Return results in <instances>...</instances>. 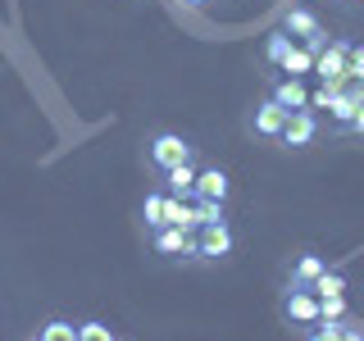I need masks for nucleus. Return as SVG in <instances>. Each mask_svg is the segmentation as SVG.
Returning a JSON list of instances; mask_svg holds the SVG:
<instances>
[{
	"label": "nucleus",
	"mask_w": 364,
	"mask_h": 341,
	"mask_svg": "<svg viewBox=\"0 0 364 341\" xmlns=\"http://www.w3.org/2000/svg\"><path fill=\"white\" fill-rule=\"evenodd\" d=\"M146 159H151L159 173H168V168H178V164H191V159H196V146L182 132L159 128V132H151V141H146Z\"/></svg>",
	"instance_id": "1"
},
{
	"label": "nucleus",
	"mask_w": 364,
	"mask_h": 341,
	"mask_svg": "<svg viewBox=\"0 0 364 341\" xmlns=\"http://www.w3.org/2000/svg\"><path fill=\"white\" fill-rule=\"evenodd\" d=\"M278 314L287 328H314L323 323V314H318V291L314 287H282V301H278Z\"/></svg>",
	"instance_id": "2"
},
{
	"label": "nucleus",
	"mask_w": 364,
	"mask_h": 341,
	"mask_svg": "<svg viewBox=\"0 0 364 341\" xmlns=\"http://www.w3.org/2000/svg\"><path fill=\"white\" fill-rule=\"evenodd\" d=\"M232 246H237V237H232V227L228 223H205L196 227V259H205V264H219V259L232 255Z\"/></svg>",
	"instance_id": "3"
},
{
	"label": "nucleus",
	"mask_w": 364,
	"mask_h": 341,
	"mask_svg": "<svg viewBox=\"0 0 364 341\" xmlns=\"http://www.w3.org/2000/svg\"><path fill=\"white\" fill-rule=\"evenodd\" d=\"M151 246H155V255H164V259H196V232L191 227H155V237H151Z\"/></svg>",
	"instance_id": "4"
},
{
	"label": "nucleus",
	"mask_w": 364,
	"mask_h": 341,
	"mask_svg": "<svg viewBox=\"0 0 364 341\" xmlns=\"http://www.w3.org/2000/svg\"><path fill=\"white\" fill-rule=\"evenodd\" d=\"M346 55H350V41H328V50H318L314 73H318V82H323V87H346L350 82Z\"/></svg>",
	"instance_id": "5"
},
{
	"label": "nucleus",
	"mask_w": 364,
	"mask_h": 341,
	"mask_svg": "<svg viewBox=\"0 0 364 341\" xmlns=\"http://www.w3.org/2000/svg\"><path fill=\"white\" fill-rule=\"evenodd\" d=\"M287 119H291V109H282L278 100H259L255 109H250V132L255 136H269V141H282V132H287Z\"/></svg>",
	"instance_id": "6"
},
{
	"label": "nucleus",
	"mask_w": 364,
	"mask_h": 341,
	"mask_svg": "<svg viewBox=\"0 0 364 341\" xmlns=\"http://www.w3.org/2000/svg\"><path fill=\"white\" fill-rule=\"evenodd\" d=\"M314 136H318V114L314 109H296L287 119L282 146H287V151H305V146H314Z\"/></svg>",
	"instance_id": "7"
},
{
	"label": "nucleus",
	"mask_w": 364,
	"mask_h": 341,
	"mask_svg": "<svg viewBox=\"0 0 364 341\" xmlns=\"http://www.w3.org/2000/svg\"><path fill=\"white\" fill-rule=\"evenodd\" d=\"M269 96L278 100L282 109H310V91H305L301 77H269Z\"/></svg>",
	"instance_id": "8"
},
{
	"label": "nucleus",
	"mask_w": 364,
	"mask_h": 341,
	"mask_svg": "<svg viewBox=\"0 0 364 341\" xmlns=\"http://www.w3.org/2000/svg\"><path fill=\"white\" fill-rule=\"evenodd\" d=\"M323 273H328L323 255H314V250H301V255L291 259V269H287V282H291V287H314Z\"/></svg>",
	"instance_id": "9"
},
{
	"label": "nucleus",
	"mask_w": 364,
	"mask_h": 341,
	"mask_svg": "<svg viewBox=\"0 0 364 341\" xmlns=\"http://www.w3.org/2000/svg\"><path fill=\"white\" fill-rule=\"evenodd\" d=\"M228 191H232V182H228L223 168H200V178H196V200H228Z\"/></svg>",
	"instance_id": "10"
},
{
	"label": "nucleus",
	"mask_w": 364,
	"mask_h": 341,
	"mask_svg": "<svg viewBox=\"0 0 364 341\" xmlns=\"http://www.w3.org/2000/svg\"><path fill=\"white\" fill-rule=\"evenodd\" d=\"M196 164H178V168H168L164 173V191L168 196H196Z\"/></svg>",
	"instance_id": "11"
},
{
	"label": "nucleus",
	"mask_w": 364,
	"mask_h": 341,
	"mask_svg": "<svg viewBox=\"0 0 364 341\" xmlns=\"http://www.w3.org/2000/svg\"><path fill=\"white\" fill-rule=\"evenodd\" d=\"M282 32H287V37H305V41H310L314 32H318V18H314V9H305V5L287 9V18H282Z\"/></svg>",
	"instance_id": "12"
},
{
	"label": "nucleus",
	"mask_w": 364,
	"mask_h": 341,
	"mask_svg": "<svg viewBox=\"0 0 364 341\" xmlns=\"http://www.w3.org/2000/svg\"><path fill=\"white\" fill-rule=\"evenodd\" d=\"M282 73L287 77H305V73H314V50H305V45H291L287 55H282Z\"/></svg>",
	"instance_id": "13"
},
{
	"label": "nucleus",
	"mask_w": 364,
	"mask_h": 341,
	"mask_svg": "<svg viewBox=\"0 0 364 341\" xmlns=\"http://www.w3.org/2000/svg\"><path fill=\"white\" fill-rule=\"evenodd\" d=\"M37 341H77V323H68V318H46L37 328Z\"/></svg>",
	"instance_id": "14"
},
{
	"label": "nucleus",
	"mask_w": 364,
	"mask_h": 341,
	"mask_svg": "<svg viewBox=\"0 0 364 341\" xmlns=\"http://www.w3.org/2000/svg\"><path fill=\"white\" fill-rule=\"evenodd\" d=\"M141 223L151 227V232H155V227H164V191H151V196L141 200Z\"/></svg>",
	"instance_id": "15"
},
{
	"label": "nucleus",
	"mask_w": 364,
	"mask_h": 341,
	"mask_svg": "<svg viewBox=\"0 0 364 341\" xmlns=\"http://www.w3.org/2000/svg\"><path fill=\"white\" fill-rule=\"evenodd\" d=\"M314 291H318V296H346V291H350V282H346V273H337V269H328V273H323V278H318V282H314Z\"/></svg>",
	"instance_id": "16"
},
{
	"label": "nucleus",
	"mask_w": 364,
	"mask_h": 341,
	"mask_svg": "<svg viewBox=\"0 0 364 341\" xmlns=\"http://www.w3.org/2000/svg\"><path fill=\"white\" fill-rule=\"evenodd\" d=\"M291 45H296V41L287 37V32H273V37L264 41V64H273V68H278V64H282V55H287Z\"/></svg>",
	"instance_id": "17"
},
{
	"label": "nucleus",
	"mask_w": 364,
	"mask_h": 341,
	"mask_svg": "<svg viewBox=\"0 0 364 341\" xmlns=\"http://www.w3.org/2000/svg\"><path fill=\"white\" fill-rule=\"evenodd\" d=\"M318 314H323V323H341L346 318V296H318Z\"/></svg>",
	"instance_id": "18"
},
{
	"label": "nucleus",
	"mask_w": 364,
	"mask_h": 341,
	"mask_svg": "<svg viewBox=\"0 0 364 341\" xmlns=\"http://www.w3.org/2000/svg\"><path fill=\"white\" fill-rule=\"evenodd\" d=\"M77 341H119L109 332V323H100V318H87V323H77Z\"/></svg>",
	"instance_id": "19"
},
{
	"label": "nucleus",
	"mask_w": 364,
	"mask_h": 341,
	"mask_svg": "<svg viewBox=\"0 0 364 341\" xmlns=\"http://www.w3.org/2000/svg\"><path fill=\"white\" fill-rule=\"evenodd\" d=\"M196 200V196H191ZM196 219H200V227L205 223H228L223 219V200H196Z\"/></svg>",
	"instance_id": "20"
},
{
	"label": "nucleus",
	"mask_w": 364,
	"mask_h": 341,
	"mask_svg": "<svg viewBox=\"0 0 364 341\" xmlns=\"http://www.w3.org/2000/svg\"><path fill=\"white\" fill-rule=\"evenodd\" d=\"M346 73H350V82H360V87H364V45H350V55H346Z\"/></svg>",
	"instance_id": "21"
},
{
	"label": "nucleus",
	"mask_w": 364,
	"mask_h": 341,
	"mask_svg": "<svg viewBox=\"0 0 364 341\" xmlns=\"http://www.w3.org/2000/svg\"><path fill=\"white\" fill-rule=\"evenodd\" d=\"M337 332V341H364V328L360 323H350V318H341V323H328Z\"/></svg>",
	"instance_id": "22"
},
{
	"label": "nucleus",
	"mask_w": 364,
	"mask_h": 341,
	"mask_svg": "<svg viewBox=\"0 0 364 341\" xmlns=\"http://www.w3.org/2000/svg\"><path fill=\"white\" fill-rule=\"evenodd\" d=\"M350 136H364V87H360V114H355V123H350Z\"/></svg>",
	"instance_id": "23"
},
{
	"label": "nucleus",
	"mask_w": 364,
	"mask_h": 341,
	"mask_svg": "<svg viewBox=\"0 0 364 341\" xmlns=\"http://www.w3.org/2000/svg\"><path fill=\"white\" fill-rule=\"evenodd\" d=\"M305 341H337V332H333V328L323 323V328H318V332H310V337H305Z\"/></svg>",
	"instance_id": "24"
},
{
	"label": "nucleus",
	"mask_w": 364,
	"mask_h": 341,
	"mask_svg": "<svg viewBox=\"0 0 364 341\" xmlns=\"http://www.w3.org/2000/svg\"><path fill=\"white\" fill-rule=\"evenodd\" d=\"M182 5H210V0H182Z\"/></svg>",
	"instance_id": "25"
},
{
	"label": "nucleus",
	"mask_w": 364,
	"mask_h": 341,
	"mask_svg": "<svg viewBox=\"0 0 364 341\" xmlns=\"http://www.w3.org/2000/svg\"><path fill=\"white\" fill-rule=\"evenodd\" d=\"M28 341H37V337H28Z\"/></svg>",
	"instance_id": "26"
}]
</instances>
